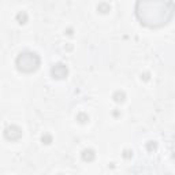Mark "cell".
<instances>
[{"mask_svg":"<svg viewBox=\"0 0 175 175\" xmlns=\"http://www.w3.org/2000/svg\"><path fill=\"white\" fill-rule=\"evenodd\" d=\"M94 157H96V153L93 149H85L82 152V160L84 162H93Z\"/></svg>","mask_w":175,"mask_h":175,"instance_id":"5b68a950","label":"cell"},{"mask_svg":"<svg viewBox=\"0 0 175 175\" xmlns=\"http://www.w3.org/2000/svg\"><path fill=\"white\" fill-rule=\"evenodd\" d=\"M112 99H114L116 103H123V101H125V99H126V94H125V92L118 90V92H115V93H114Z\"/></svg>","mask_w":175,"mask_h":175,"instance_id":"8992f818","label":"cell"},{"mask_svg":"<svg viewBox=\"0 0 175 175\" xmlns=\"http://www.w3.org/2000/svg\"><path fill=\"white\" fill-rule=\"evenodd\" d=\"M146 149L149 150V152H152V150H156L157 149V142L156 141H149L146 144Z\"/></svg>","mask_w":175,"mask_h":175,"instance_id":"30bf717a","label":"cell"},{"mask_svg":"<svg viewBox=\"0 0 175 175\" xmlns=\"http://www.w3.org/2000/svg\"><path fill=\"white\" fill-rule=\"evenodd\" d=\"M126 157V159H129V157L133 156V150H125V155H123Z\"/></svg>","mask_w":175,"mask_h":175,"instance_id":"7c38bea8","label":"cell"},{"mask_svg":"<svg viewBox=\"0 0 175 175\" xmlns=\"http://www.w3.org/2000/svg\"><path fill=\"white\" fill-rule=\"evenodd\" d=\"M109 10H111V7H109L108 3H100V4L97 6V11L101 14H107Z\"/></svg>","mask_w":175,"mask_h":175,"instance_id":"52a82bcc","label":"cell"},{"mask_svg":"<svg viewBox=\"0 0 175 175\" xmlns=\"http://www.w3.org/2000/svg\"><path fill=\"white\" fill-rule=\"evenodd\" d=\"M41 59L36 52L32 51H25V52H21L15 59L16 68L22 73H34L37 68L40 67Z\"/></svg>","mask_w":175,"mask_h":175,"instance_id":"7a4b0ae2","label":"cell"},{"mask_svg":"<svg viewBox=\"0 0 175 175\" xmlns=\"http://www.w3.org/2000/svg\"><path fill=\"white\" fill-rule=\"evenodd\" d=\"M77 121L80 123H86L89 121V116H88V114H85V112H80V114L77 115Z\"/></svg>","mask_w":175,"mask_h":175,"instance_id":"9c48e42d","label":"cell"},{"mask_svg":"<svg viewBox=\"0 0 175 175\" xmlns=\"http://www.w3.org/2000/svg\"><path fill=\"white\" fill-rule=\"evenodd\" d=\"M51 74H52V77L56 78V80H63V78L67 77L68 70H67V67L64 66L63 63H58V64H55V66L51 68Z\"/></svg>","mask_w":175,"mask_h":175,"instance_id":"277c9868","label":"cell"},{"mask_svg":"<svg viewBox=\"0 0 175 175\" xmlns=\"http://www.w3.org/2000/svg\"><path fill=\"white\" fill-rule=\"evenodd\" d=\"M41 141H43L44 144H51L52 142V136L51 134H43V137H41Z\"/></svg>","mask_w":175,"mask_h":175,"instance_id":"8fae6325","label":"cell"},{"mask_svg":"<svg viewBox=\"0 0 175 175\" xmlns=\"http://www.w3.org/2000/svg\"><path fill=\"white\" fill-rule=\"evenodd\" d=\"M175 6L173 0H137L136 14L142 25L160 27L174 16Z\"/></svg>","mask_w":175,"mask_h":175,"instance_id":"6da1fadb","label":"cell"},{"mask_svg":"<svg viewBox=\"0 0 175 175\" xmlns=\"http://www.w3.org/2000/svg\"><path fill=\"white\" fill-rule=\"evenodd\" d=\"M27 14H26V11H21V12H18L16 14V21H18L19 23H26L27 22Z\"/></svg>","mask_w":175,"mask_h":175,"instance_id":"ba28073f","label":"cell"},{"mask_svg":"<svg viewBox=\"0 0 175 175\" xmlns=\"http://www.w3.org/2000/svg\"><path fill=\"white\" fill-rule=\"evenodd\" d=\"M4 137L7 140H10V141H18L21 137H22V130L15 125L7 126L4 129Z\"/></svg>","mask_w":175,"mask_h":175,"instance_id":"3957f363","label":"cell"}]
</instances>
